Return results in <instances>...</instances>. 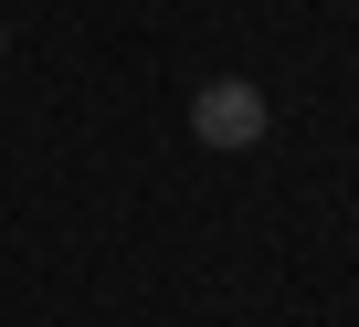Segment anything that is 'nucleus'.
Segmentation results:
<instances>
[{
  "mask_svg": "<svg viewBox=\"0 0 359 327\" xmlns=\"http://www.w3.org/2000/svg\"><path fill=\"white\" fill-rule=\"evenodd\" d=\"M0 43H11V32H0Z\"/></svg>",
  "mask_w": 359,
  "mask_h": 327,
  "instance_id": "obj_2",
  "label": "nucleus"
},
{
  "mask_svg": "<svg viewBox=\"0 0 359 327\" xmlns=\"http://www.w3.org/2000/svg\"><path fill=\"white\" fill-rule=\"evenodd\" d=\"M275 127V106H264V85H243V74H212L201 95H191V137L201 148H254Z\"/></svg>",
  "mask_w": 359,
  "mask_h": 327,
  "instance_id": "obj_1",
  "label": "nucleus"
}]
</instances>
